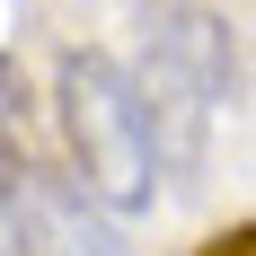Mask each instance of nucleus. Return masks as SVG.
I'll return each mask as SVG.
<instances>
[{"label": "nucleus", "instance_id": "obj_2", "mask_svg": "<svg viewBox=\"0 0 256 256\" xmlns=\"http://www.w3.org/2000/svg\"><path fill=\"white\" fill-rule=\"evenodd\" d=\"M53 106H62V142H71L80 194L106 204L115 221L150 212V194H159V142H150V106H142L132 71L106 62V53H62Z\"/></svg>", "mask_w": 256, "mask_h": 256}, {"label": "nucleus", "instance_id": "obj_3", "mask_svg": "<svg viewBox=\"0 0 256 256\" xmlns=\"http://www.w3.org/2000/svg\"><path fill=\"white\" fill-rule=\"evenodd\" d=\"M36 248H44V186L18 142V115H0V256H36Z\"/></svg>", "mask_w": 256, "mask_h": 256}, {"label": "nucleus", "instance_id": "obj_4", "mask_svg": "<svg viewBox=\"0 0 256 256\" xmlns=\"http://www.w3.org/2000/svg\"><path fill=\"white\" fill-rule=\"evenodd\" d=\"M194 256H256V221H238V230H212Z\"/></svg>", "mask_w": 256, "mask_h": 256}, {"label": "nucleus", "instance_id": "obj_1", "mask_svg": "<svg viewBox=\"0 0 256 256\" xmlns=\"http://www.w3.org/2000/svg\"><path fill=\"white\" fill-rule=\"evenodd\" d=\"M230 80H238V53H230V26L212 18V9H194V0H159L150 18H142V71H132V88H142V106H150L159 177L194 186Z\"/></svg>", "mask_w": 256, "mask_h": 256}]
</instances>
